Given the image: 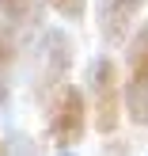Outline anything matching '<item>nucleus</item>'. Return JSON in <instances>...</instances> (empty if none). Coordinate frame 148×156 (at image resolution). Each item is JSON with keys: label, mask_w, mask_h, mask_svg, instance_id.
Instances as JSON below:
<instances>
[{"label": "nucleus", "mask_w": 148, "mask_h": 156, "mask_svg": "<svg viewBox=\"0 0 148 156\" xmlns=\"http://www.w3.org/2000/svg\"><path fill=\"white\" fill-rule=\"evenodd\" d=\"M122 111L133 126L148 129V19L137 23L126 38V80H122Z\"/></svg>", "instance_id": "nucleus-1"}, {"label": "nucleus", "mask_w": 148, "mask_h": 156, "mask_svg": "<svg viewBox=\"0 0 148 156\" xmlns=\"http://www.w3.org/2000/svg\"><path fill=\"white\" fill-rule=\"evenodd\" d=\"M91 114H95V129L103 137L118 133L122 126V80H118V61L110 57V53H99L95 61H91Z\"/></svg>", "instance_id": "nucleus-2"}, {"label": "nucleus", "mask_w": 148, "mask_h": 156, "mask_svg": "<svg viewBox=\"0 0 148 156\" xmlns=\"http://www.w3.org/2000/svg\"><path fill=\"white\" fill-rule=\"evenodd\" d=\"M50 141L57 149H72L88 137V95L76 84H61L50 95Z\"/></svg>", "instance_id": "nucleus-3"}, {"label": "nucleus", "mask_w": 148, "mask_h": 156, "mask_svg": "<svg viewBox=\"0 0 148 156\" xmlns=\"http://www.w3.org/2000/svg\"><path fill=\"white\" fill-rule=\"evenodd\" d=\"M72 57H76V50H72L68 30H46V38H42V65H38V80H34L38 99L53 95L61 88L65 73L72 69Z\"/></svg>", "instance_id": "nucleus-4"}, {"label": "nucleus", "mask_w": 148, "mask_h": 156, "mask_svg": "<svg viewBox=\"0 0 148 156\" xmlns=\"http://www.w3.org/2000/svg\"><path fill=\"white\" fill-rule=\"evenodd\" d=\"M148 0H99V34L106 46H122L133 34V19Z\"/></svg>", "instance_id": "nucleus-5"}, {"label": "nucleus", "mask_w": 148, "mask_h": 156, "mask_svg": "<svg viewBox=\"0 0 148 156\" xmlns=\"http://www.w3.org/2000/svg\"><path fill=\"white\" fill-rule=\"evenodd\" d=\"M15 61H19V46H15V38H12V27L0 23V80H8V73L15 69Z\"/></svg>", "instance_id": "nucleus-6"}, {"label": "nucleus", "mask_w": 148, "mask_h": 156, "mask_svg": "<svg viewBox=\"0 0 148 156\" xmlns=\"http://www.w3.org/2000/svg\"><path fill=\"white\" fill-rule=\"evenodd\" d=\"M0 15L12 27H23V23L34 19V0H0Z\"/></svg>", "instance_id": "nucleus-7"}, {"label": "nucleus", "mask_w": 148, "mask_h": 156, "mask_svg": "<svg viewBox=\"0 0 148 156\" xmlns=\"http://www.w3.org/2000/svg\"><path fill=\"white\" fill-rule=\"evenodd\" d=\"M50 12H57L61 19H68V23H80L84 15H88V0H42Z\"/></svg>", "instance_id": "nucleus-8"}, {"label": "nucleus", "mask_w": 148, "mask_h": 156, "mask_svg": "<svg viewBox=\"0 0 148 156\" xmlns=\"http://www.w3.org/2000/svg\"><path fill=\"white\" fill-rule=\"evenodd\" d=\"M8 156H34V145L23 141V137H15V141H8Z\"/></svg>", "instance_id": "nucleus-9"}, {"label": "nucleus", "mask_w": 148, "mask_h": 156, "mask_svg": "<svg viewBox=\"0 0 148 156\" xmlns=\"http://www.w3.org/2000/svg\"><path fill=\"white\" fill-rule=\"evenodd\" d=\"M8 99H12V88H8V80H0V107H8Z\"/></svg>", "instance_id": "nucleus-10"}, {"label": "nucleus", "mask_w": 148, "mask_h": 156, "mask_svg": "<svg viewBox=\"0 0 148 156\" xmlns=\"http://www.w3.org/2000/svg\"><path fill=\"white\" fill-rule=\"evenodd\" d=\"M0 156H8V141H4V137H0Z\"/></svg>", "instance_id": "nucleus-11"}]
</instances>
